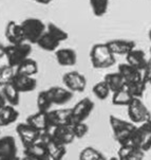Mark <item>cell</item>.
I'll return each mask as SVG.
<instances>
[{
  "mask_svg": "<svg viewBox=\"0 0 151 160\" xmlns=\"http://www.w3.org/2000/svg\"><path fill=\"white\" fill-rule=\"evenodd\" d=\"M90 61L94 69H106L115 64V55L106 42H98L91 48Z\"/></svg>",
  "mask_w": 151,
  "mask_h": 160,
  "instance_id": "1",
  "label": "cell"
},
{
  "mask_svg": "<svg viewBox=\"0 0 151 160\" xmlns=\"http://www.w3.org/2000/svg\"><path fill=\"white\" fill-rule=\"evenodd\" d=\"M33 52L32 45L29 42H21L17 45H7L5 48V58L10 66L17 68L19 65L30 58Z\"/></svg>",
  "mask_w": 151,
  "mask_h": 160,
  "instance_id": "2",
  "label": "cell"
},
{
  "mask_svg": "<svg viewBox=\"0 0 151 160\" xmlns=\"http://www.w3.org/2000/svg\"><path fill=\"white\" fill-rule=\"evenodd\" d=\"M26 42L31 45H36L40 37L47 31V24L39 18L30 17L21 21Z\"/></svg>",
  "mask_w": 151,
  "mask_h": 160,
  "instance_id": "3",
  "label": "cell"
},
{
  "mask_svg": "<svg viewBox=\"0 0 151 160\" xmlns=\"http://www.w3.org/2000/svg\"><path fill=\"white\" fill-rule=\"evenodd\" d=\"M128 116L132 123L143 124L151 119V112L141 99H133L128 105Z\"/></svg>",
  "mask_w": 151,
  "mask_h": 160,
  "instance_id": "4",
  "label": "cell"
},
{
  "mask_svg": "<svg viewBox=\"0 0 151 160\" xmlns=\"http://www.w3.org/2000/svg\"><path fill=\"white\" fill-rule=\"evenodd\" d=\"M63 83L64 87L73 93L85 91L87 87V80L85 75L78 71H70L64 73L63 77Z\"/></svg>",
  "mask_w": 151,
  "mask_h": 160,
  "instance_id": "5",
  "label": "cell"
},
{
  "mask_svg": "<svg viewBox=\"0 0 151 160\" xmlns=\"http://www.w3.org/2000/svg\"><path fill=\"white\" fill-rule=\"evenodd\" d=\"M72 109V123L75 122H85L86 119L91 115L94 109V102L89 98H83L78 101Z\"/></svg>",
  "mask_w": 151,
  "mask_h": 160,
  "instance_id": "6",
  "label": "cell"
},
{
  "mask_svg": "<svg viewBox=\"0 0 151 160\" xmlns=\"http://www.w3.org/2000/svg\"><path fill=\"white\" fill-rule=\"evenodd\" d=\"M49 125L56 127L60 125H70L72 124V109L71 108H58L55 110L48 112Z\"/></svg>",
  "mask_w": 151,
  "mask_h": 160,
  "instance_id": "7",
  "label": "cell"
},
{
  "mask_svg": "<svg viewBox=\"0 0 151 160\" xmlns=\"http://www.w3.org/2000/svg\"><path fill=\"white\" fill-rule=\"evenodd\" d=\"M51 134V137L54 141L60 143L63 145L71 144L75 140L74 132L72 131L71 124L70 125H60L56 127H51L48 129Z\"/></svg>",
  "mask_w": 151,
  "mask_h": 160,
  "instance_id": "8",
  "label": "cell"
},
{
  "mask_svg": "<svg viewBox=\"0 0 151 160\" xmlns=\"http://www.w3.org/2000/svg\"><path fill=\"white\" fill-rule=\"evenodd\" d=\"M4 36L10 45H17L26 42L21 23L16 22L14 20H10L7 23L4 29Z\"/></svg>",
  "mask_w": 151,
  "mask_h": 160,
  "instance_id": "9",
  "label": "cell"
},
{
  "mask_svg": "<svg viewBox=\"0 0 151 160\" xmlns=\"http://www.w3.org/2000/svg\"><path fill=\"white\" fill-rule=\"evenodd\" d=\"M47 91L53 105H58V106L64 105L73 98V92L70 91L66 87L52 86V87L48 88Z\"/></svg>",
  "mask_w": 151,
  "mask_h": 160,
  "instance_id": "10",
  "label": "cell"
},
{
  "mask_svg": "<svg viewBox=\"0 0 151 160\" xmlns=\"http://www.w3.org/2000/svg\"><path fill=\"white\" fill-rule=\"evenodd\" d=\"M16 132H17L18 137L20 138L21 142H22L23 146L33 144L37 141L39 136L38 131L32 127L30 124L26 123H19L17 126H16Z\"/></svg>",
  "mask_w": 151,
  "mask_h": 160,
  "instance_id": "11",
  "label": "cell"
},
{
  "mask_svg": "<svg viewBox=\"0 0 151 160\" xmlns=\"http://www.w3.org/2000/svg\"><path fill=\"white\" fill-rule=\"evenodd\" d=\"M106 44L114 55H127L131 52L133 49H135V42L133 40L128 39H112L107 42Z\"/></svg>",
  "mask_w": 151,
  "mask_h": 160,
  "instance_id": "12",
  "label": "cell"
},
{
  "mask_svg": "<svg viewBox=\"0 0 151 160\" xmlns=\"http://www.w3.org/2000/svg\"><path fill=\"white\" fill-rule=\"evenodd\" d=\"M12 83L20 93L31 92L35 90L37 87V81L34 77H26V75L18 74V73L15 74Z\"/></svg>",
  "mask_w": 151,
  "mask_h": 160,
  "instance_id": "13",
  "label": "cell"
},
{
  "mask_svg": "<svg viewBox=\"0 0 151 160\" xmlns=\"http://www.w3.org/2000/svg\"><path fill=\"white\" fill-rule=\"evenodd\" d=\"M55 58L59 66L72 67L76 64V52L71 48H60L55 51Z\"/></svg>",
  "mask_w": 151,
  "mask_h": 160,
  "instance_id": "14",
  "label": "cell"
},
{
  "mask_svg": "<svg viewBox=\"0 0 151 160\" xmlns=\"http://www.w3.org/2000/svg\"><path fill=\"white\" fill-rule=\"evenodd\" d=\"M17 156V144L12 136L0 138V159H9Z\"/></svg>",
  "mask_w": 151,
  "mask_h": 160,
  "instance_id": "15",
  "label": "cell"
},
{
  "mask_svg": "<svg viewBox=\"0 0 151 160\" xmlns=\"http://www.w3.org/2000/svg\"><path fill=\"white\" fill-rule=\"evenodd\" d=\"M117 72L122 75V78H124V81L126 82V84L135 83L137 81L143 80L142 71L135 69L134 67L130 66V65L127 64V63H123V64L118 65Z\"/></svg>",
  "mask_w": 151,
  "mask_h": 160,
  "instance_id": "16",
  "label": "cell"
},
{
  "mask_svg": "<svg viewBox=\"0 0 151 160\" xmlns=\"http://www.w3.org/2000/svg\"><path fill=\"white\" fill-rule=\"evenodd\" d=\"M26 123L30 124L38 132H45L49 129V119H48V112H37L33 115L29 116L26 119Z\"/></svg>",
  "mask_w": 151,
  "mask_h": 160,
  "instance_id": "17",
  "label": "cell"
},
{
  "mask_svg": "<svg viewBox=\"0 0 151 160\" xmlns=\"http://www.w3.org/2000/svg\"><path fill=\"white\" fill-rule=\"evenodd\" d=\"M126 61L127 64H129L135 69L142 71L145 68V66H146L148 59L146 58L144 51L139 50V49H133L131 52H129L126 55Z\"/></svg>",
  "mask_w": 151,
  "mask_h": 160,
  "instance_id": "18",
  "label": "cell"
},
{
  "mask_svg": "<svg viewBox=\"0 0 151 160\" xmlns=\"http://www.w3.org/2000/svg\"><path fill=\"white\" fill-rule=\"evenodd\" d=\"M61 42H58L55 37H53L49 32L45 31V34L40 37V39L37 42V46L42 49L44 51H47V52H55L58 49V47L60 46Z\"/></svg>",
  "mask_w": 151,
  "mask_h": 160,
  "instance_id": "19",
  "label": "cell"
},
{
  "mask_svg": "<svg viewBox=\"0 0 151 160\" xmlns=\"http://www.w3.org/2000/svg\"><path fill=\"white\" fill-rule=\"evenodd\" d=\"M1 91L3 93V97L7 101V104L12 106H17L20 102V92L18 89L13 85V83H10L7 85L3 86L1 88Z\"/></svg>",
  "mask_w": 151,
  "mask_h": 160,
  "instance_id": "20",
  "label": "cell"
},
{
  "mask_svg": "<svg viewBox=\"0 0 151 160\" xmlns=\"http://www.w3.org/2000/svg\"><path fill=\"white\" fill-rule=\"evenodd\" d=\"M134 98L131 96L127 85L122 88L120 90H117L112 93V104L115 106H128Z\"/></svg>",
  "mask_w": 151,
  "mask_h": 160,
  "instance_id": "21",
  "label": "cell"
},
{
  "mask_svg": "<svg viewBox=\"0 0 151 160\" xmlns=\"http://www.w3.org/2000/svg\"><path fill=\"white\" fill-rule=\"evenodd\" d=\"M25 155L36 160H44L48 156L47 148L41 143L35 142L33 144L25 146Z\"/></svg>",
  "mask_w": 151,
  "mask_h": 160,
  "instance_id": "22",
  "label": "cell"
},
{
  "mask_svg": "<svg viewBox=\"0 0 151 160\" xmlns=\"http://www.w3.org/2000/svg\"><path fill=\"white\" fill-rule=\"evenodd\" d=\"M38 72V64L35 59L29 58L23 61L19 66L16 68V73L26 77H34Z\"/></svg>",
  "mask_w": 151,
  "mask_h": 160,
  "instance_id": "23",
  "label": "cell"
},
{
  "mask_svg": "<svg viewBox=\"0 0 151 160\" xmlns=\"http://www.w3.org/2000/svg\"><path fill=\"white\" fill-rule=\"evenodd\" d=\"M18 117H19V112L16 109L15 106H12V105H4L3 107L0 108V118L2 120V123H3V126L10 125V124L14 123V122L17 121Z\"/></svg>",
  "mask_w": 151,
  "mask_h": 160,
  "instance_id": "24",
  "label": "cell"
},
{
  "mask_svg": "<svg viewBox=\"0 0 151 160\" xmlns=\"http://www.w3.org/2000/svg\"><path fill=\"white\" fill-rule=\"evenodd\" d=\"M104 81L107 83V85L109 86L112 93L117 90H120V89L125 87V85H126V82L124 81L122 75L118 72L108 73V74L105 75Z\"/></svg>",
  "mask_w": 151,
  "mask_h": 160,
  "instance_id": "25",
  "label": "cell"
},
{
  "mask_svg": "<svg viewBox=\"0 0 151 160\" xmlns=\"http://www.w3.org/2000/svg\"><path fill=\"white\" fill-rule=\"evenodd\" d=\"M47 152L53 160H63L64 155L67 154L66 145L56 142L53 139L47 144Z\"/></svg>",
  "mask_w": 151,
  "mask_h": 160,
  "instance_id": "26",
  "label": "cell"
},
{
  "mask_svg": "<svg viewBox=\"0 0 151 160\" xmlns=\"http://www.w3.org/2000/svg\"><path fill=\"white\" fill-rule=\"evenodd\" d=\"M16 74V68L10 66L9 64L0 66V88L7 84L12 83L13 78Z\"/></svg>",
  "mask_w": 151,
  "mask_h": 160,
  "instance_id": "27",
  "label": "cell"
},
{
  "mask_svg": "<svg viewBox=\"0 0 151 160\" xmlns=\"http://www.w3.org/2000/svg\"><path fill=\"white\" fill-rule=\"evenodd\" d=\"M92 13L96 17H101L108 12L110 0H89Z\"/></svg>",
  "mask_w": 151,
  "mask_h": 160,
  "instance_id": "28",
  "label": "cell"
},
{
  "mask_svg": "<svg viewBox=\"0 0 151 160\" xmlns=\"http://www.w3.org/2000/svg\"><path fill=\"white\" fill-rule=\"evenodd\" d=\"M109 123H110V126H111L113 132H120V131H124V129H127V128H130V127H133L135 126V124L132 123L130 121H125L120 118H117V117L111 115L109 117Z\"/></svg>",
  "mask_w": 151,
  "mask_h": 160,
  "instance_id": "29",
  "label": "cell"
},
{
  "mask_svg": "<svg viewBox=\"0 0 151 160\" xmlns=\"http://www.w3.org/2000/svg\"><path fill=\"white\" fill-rule=\"evenodd\" d=\"M79 160H108L101 152L92 146L85 148L79 154Z\"/></svg>",
  "mask_w": 151,
  "mask_h": 160,
  "instance_id": "30",
  "label": "cell"
},
{
  "mask_svg": "<svg viewBox=\"0 0 151 160\" xmlns=\"http://www.w3.org/2000/svg\"><path fill=\"white\" fill-rule=\"evenodd\" d=\"M127 87H128L129 91H130L131 96L134 99H141L144 96L145 91H146V87L148 84L145 81H137L135 83H131V84H126Z\"/></svg>",
  "mask_w": 151,
  "mask_h": 160,
  "instance_id": "31",
  "label": "cell"
},
{
  "mask_svg": "<svg viewBox=\"0 0 151 160\" xmlns=\"http://www.w3.org/2000/svg\"><path fill=\"white\" fill-rule=\"evenodd\" d=\"M36 105L39 112H50V108L53 104H52V102H51L50 97H49V94H48L47 90H42L38 93L37 99H36Z\"/></svg>",
  "mask_w": 151,
  "mask_h": 160,
  "instance_id": "32",
  "label": "cell"
},
{
  "mask_svg": "<svg viewBox=\"0 0 151 160\" xmlns=\"http://www.w3.org/2000/svg\"><path fill=\"white\" fill-rule=\"evenodd\" d=\"M92 92H93L94 96L97 98V99L104 101V100H106L107 98L110 96L111 90H110L109 86L107 85V83L102 80V81H101V82H97L95 85L93 86Z\"/></svg>",
  "mask_w": 151,
  "mask_h": 160,
  "instance_id": "33",
  "label": "cell"
},
{
  "mask_svg": "<svg viewBox=\"0 0 151 160\" xmlns=\"http://www.w3.org/2000/svg\"><path fill=\"white\" fill-rule=\"evenodd\" d=\"M47 32H49L53 37H55L60 42H66L69 38V34L64 30L61 29L60 27H58L57 24L53 22H49L47 24Z\"/></svg>",
  "mask_w": 151,
  "mask_h": 160,
  "instance_id": "34",
  "label": "cell"
},
{
  "mask_svg": "<svg viewBox=\"0 0 151 160\" xmlns=\"http://www.w3.org/2000/svg\"><path fill=\"white\" fill-rule=\"evenodd\" d=\"M71 127L74 132L75 139H79V138L85 137L89 131V127L85 122H75V123L71 124Z\"/></svg>",
  "mask_w": 151,
  "mask_h": 160,
  "instance_id": "35",
  "label": "cell"
},
{
  "mask_svg": "<svg viewBox=\"0 0 151 160\" xmlns=\"http://www.w3.org/2000/svg\"><path fill=\"white\" fill-rule=\"evenodd\" d=\"M145 153L139 148H134L130 154H128L125 158L120 159V160H144Z\"/></svg>",
  "mask_w": 151,
  "mask_h": 160,
  "instance_id": "36",
  "label": "cell"
},
{
  "mask_svg": "<svg viewBox=\"0 0 151 160\" xmlns=\"http://www.w3.org/2000/svg\"><path fill=\"white\" fill-rule=\"evenodd\" d=\"M142 78L147 84L151 83V58L148 59L145 68L142 70Z\"/></svg>",
  "mask_w": 151,
  "mask_h": 160,
  "instance_id": "37",
  "label": "cell"
},
{
  "mask_svg": "<svg viewBox=\"0 0 151 160\" xmlns=\"http://www.w3.org/2000/svg\"><path fill=\"white\" fill-rule=\"evenodd\" d=\"M5 48H7V46L0 42V59L5 58Z\"/></svg>",
  "mask_w": 151,
  "mask_h": 160,
  "instance_id": "38",
  "label": "cell"
},
{
  "mask_svg": "<svg viewBox=\"0 0 151 160\" xmlns=\"http://www.w3.org/2000/svg\"><path fill=\"white\" fill-rule=\"evenodd\" d=\"M141 126L143 127V128L146 129V131H148V132H151V119H150L149 121H147V122H145V123L141 124Z\"/></svg>",
  "mask_w": 151,
  "mask_h": 160,
  "instance_id": "39",
  "label": "cell"
},
{
  "mask_svg": "<svg viewBox=\"0 0 151 160\" xmlns=\"http://www.w3.org/2000/svg\"><path fill=\"white\" fill-rule=\"evenodd\" d=\"M31 1H34V2H36V3L42 4V5H47V4H50L53 0H31Z\"/></svg>",
  "mask_w": 151,
  "mask_h": 160,
  "instance_id": "40",
  "label": "cell"
},
{
  "mask_svg": "<svg viewBox=\"0 0 151 160\" xmlns=\"http://www.w3.org/2000/svg\"><path fill=\"white\" fill-rule=\"evenodd\" d=\"M4 105H7V101H5V99L3 97V93H2L1 89H0V108L3 107Z\"/></svg>",
  "mask_w": 151,
  "mask_h": 160,
  "instance_id": "41",
  "label": "cell"
},
{
  "mask_svg": "<svg viewBox=\"0 0 151 160\" xmlns=\"http://www.w3.org/2000/svg\"><path fill=\"white\" fill-rule=\"evenodd\" d=\"M20 160H36V159H34V158H32V157H29V156L25 155V158H22V159H20Z\"/></svg>",
  "mask_w": 151,
  "mask_h": 160,
  "instance_id": "42",
  "label": "cell"
},
{
  "mask_svg": "<svg viewBox=\"0 0 151 160\" xmlns=\"http://www.w3.org/2000/svg\"><path fill=\"white\" fill-rule=\"evenodd\" d=\"M0 160H20V158H18L17 156L13 157V158H9V159H0Z\"/></svg>",
  "mask_w": 151,
  "mask_h": 160,
  "instance_id": "43",
  "label": "cell"
},
{
  "mask_svg": "<svg viewBox=\"0 0 151 160\" xmlns=\"http://www.w3.org/2000/svg\"><path fill=\"white\" fill-rule=\"evenodd\" d=\"M148 37H149V39L151 40V29L148 31Z\"/></svg>",
  "mask_w": 151,
  "mask_h": 160,
  "instance_id": "44",
  "label": "cell"
},
{
  "mask_svg": "<svg viewBox=\"0 0 151 160\" xmlns=\"http://www.w3.org/2000/svg\"><path fill=\"white\" fill-rule=\"evenodd\" d=\"M108 160H120L117 158V157H112V158H110V159H108Z\"/></svg>",
  "mask_w": 151,
  "mask_h": 160,
  "instance_id": "45",
  "label": "cell"
},
{
  "mask_svg": "<svg viewBox=\"0 0 151 160\" xmlns=\"http://www.w3.org/2000/svg\"><path fill=\"white\" fill-rule=\"evenodd\" d=\"M3 126V123H2V120H1V118H0V127H2Z\"/></svg>",
  "mask_w": 151,
  "mask_h": 160,
  "instance_id": "46",
  "label": "cell"
},
{
  "mask_svg": "<svg viewBox=\"0 0 151 160\" xmlns=\"http://www.w3.org/2000/svg\"><path fill=\"white\" fill-rule=\"evenodd\" d=\"M150 54H151V47H150Z\"/></svg>",
  "mask_w": 151,
  "mask_h": 160,
  "instance_id": "47",
  "label": "cell"
},
{
  "mask_svg": "<svg viewBox=\"0 0 151 160\" xmlns=\"http://www.w3.org/2000/svg\"><path fill=\"white\" fill-rule=\"evenodd\" d=\"M150 85H151V83H150Z\"/></svg>",
  "mask_w": 151,
  "mask_h": 160,
  "instance_id": "48",
  "label": "cell"
}]
</instances>
